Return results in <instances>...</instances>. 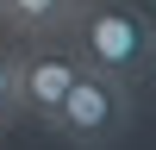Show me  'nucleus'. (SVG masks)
Masks as SVG:
<instances>
[{"instance_id": "20e7f679", "label": "nucleus", "mask_w": 156, "mask_h": 150, "mask_svg": "<svg viewBox=\"0 0 156 150\" xmlns=\"http://www.w3.org/2000/svg\"><path fill=\"white\" fill-rule=\"evenodd\" d=\"M87 0H6V25L25 38H62Z\"/></svg>"}, {"instance_id": "423d86ee", "label": "nucleus", "mask_w": 156, "mask_h": 150, "mask_svg": "<svg viewBox=\"0 0 156 150\" xmlns=\"http://www.w3.org/2000/svg\"><path fill=\"white\" fill-rule=\"evenodd\" d=\"M0 19H6V0H0Z\"/></svg>"}, {"instance_id": "7ed1b4c3", "label": "nucleus", "mask_w": 156, "mask_h": 150, "mask_svg": "<svg viewBox=\"0 0 156 150\" xmlns=\"http://www.w3.org/2000/svg\"><path fill=\"white\" fill-rule=\"evenodd\" d=\"M81 62H75L69 44H50V38H31L25 50H12V88H19V112L37 125H56L62 94L75 88Z\"/></svg>"}, {"instance_id": "39448f33", "label": "nucleus", "mask_w": 156, "mask_h": 150, "mask_svg": "<svg viewBox=\"0 0 156 150\" xmlns=\"http://www.w3.org/2000/svg\"><path fill=\"white\" fill-rule=\"evenodd\" d=\"M25 119L19 112V88H12V50H0V125Z\"/></svg>"}, {"instance_id": "f257e3e1", "label": "nucleus", "mask_w": 156, "mask_h": 150, "mask_svg": "<svg viewBox=\"0 0 156 150\" xmlns=\"http://www.w3.org/2000/svg\"><path fill=\"white\" fill-rule=\"evenodd\" d=\"M62 38H69L75 62L106 75V81L137 88L156 69V19L144 6H131V0H87Z\"/></svg>"}, {"instance_id": "f03ea898", "label": "nucleus", "mask_w": 156, "mask_h": 150, "mask_svg": "<svg viewBox=\"0 0 156 150\" xmlns=\"http://www.w3.org/2000/svg\"><path fill=\"white\" fill-rule=\"evenodd\" d=\"M50 131H56L69 150H119L125 131H131V88L81 69L75 88L62 94V112H56Z\"/></svg>"}]
</instances>
